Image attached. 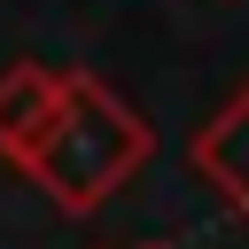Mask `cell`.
Returning a JSON list of instances; mask_svg holds the SVG:
<instances>
[{
  "label": "cell",
  "instance_id": "cell-1",
  "mask_svg": "<svg viewBox=\"0 0 249 249\" xmlns=\"http://www.w3.org/2000/svg\"><path fill=\"white\" fill-rule=\"evenodd\" d=\"M148 148H156V132L140 124V109H132L124 93H109L101 78H78V70H70V93H62L54 124L39 132V148L23 156V179H31L54 210L93 218V210L148 163Z\"/></svg>",
  "mask_w": 249,
  "mask_h": 249
},
{
  "label": "cell",
  "instance_id": "cell-2",
  "mask_svg": "<svg viewBox=\"0 0 249 249\" xmlns=\"http://www.w3.org/2000/svg\"><path fill=\"white\" fill-rule=\"evenodd\" d=\"M62 93H70V70H54V62H8L0 70V163L23 171V156L54 124Z\"/></svg>",
  "mask_w": 249,
  "mask_h": 249
},
{
  "label": "cell",
  "instance_id": "cell-3",
  "mask_svg": "<svg viewBox=\"0 0 249 249\" xmlns=\"http://www.w3.org/2000/svg\"><path fill=\"white\" fill-rule=\"evenodd\" d=\"M187 163H195L202 187H218V202L233 218H249V86L218 117H202V132L187 140Z\"/></svg>",
  "mask_w": 249,
  "mask_h": 249
}]
</instances>
